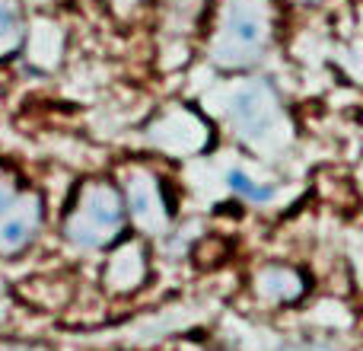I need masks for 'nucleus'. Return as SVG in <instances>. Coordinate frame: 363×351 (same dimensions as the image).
Instances as JSON below:
<instances>
[{"label":"nucleus","instance_id":"7","mask_svg":"<svg viewBox=\"0 0 363 351\" xmlns=\"http://www.w3.org/2000/svg\"><path fill=\"white\" fill-rule=\"evenodd\" d=\"M144 246L140 243H121L118 249L112 252L106 265V281L112 284L115 291H131L144 281L147 275V262H144Z\"/></svg>","mask_w":363,"mask_h":351},{"label":"nucleus","instance_id":"10","mask_svg":"<svg viewBox=\"0 0 363 351\" xmlns=\"http://www.w3.org/2000/svg\"><path fill=\"white\" fill-rule=\"evenodd\" d=\"M23 42V6L19 0H0V58L13 55Z\"/></svg>","mask_w":363,"mask_h":351},{"label":"nucleus","instance_id":"2","mask_svg":"<svg viewBox=\"0 0 363 351\" xmlns=\"http://www.w3.org/2000/svg\"><path fill=\"white\" fill-rule=\"evenodd\" d=\"M125 220H128V207L121 188H115L112 182L102 179L83 182L74 207L64 217V239L74 249L83 252L106 249L121 237Z\"/></svg>","mask_w":363,"mask_h":351},{"label":"nucleus","instance_id":"12","mask_svg":"<svg viewBox=\"0 0 363 351\" xmlns=\"http://www.w3.org/2000/svg\"><path fill=\"white\" fill-rule=\"evenodd\" d=\"M284 351H338L335 345H319V342H303V345H290Z\"/></svg>","mask_w":363,"mask_h":351},{"label":"nucleus","instance_id":"11","mask_svg":"<svg viewBox=\"0 0 363 351\" xmlns=\"http://www.w3.org/2000/svg\"><path fill=\"white\" fill-rule=\"evenodd\" d=\"M19 198V188H16V179H13L10 173L0 170V214L6 211V207L13 205V201Z\"/></svg>","mask_w":363,"mask_h":351},{"label":"nucleus","instance_id":"4","mask_svg":"<svg viewBox=\"0 0 363 351\" xmlns=\"http://www.w3.org/2000/svg\"><path fill=\"white\" fill-rule=\"evenodd\" d=\"M125 207L128 217L140 227L144 233H160L166 227V220L172 217V207L163 195V185L150 170H128L125 176Z\"/></svg>","mask_w":363,"mask_h":351},{"label":"nucleus","instance_id":"5","mask_svg":"<svg viewBox=\"0 0 363 351\" xmlns=\"http://www.w3.org/2000/svg\"><path fill=\"white\" fill-rule=\"evenodd\" d=\"M42 230V198L19 192V198L0 214V256L23 252Z\"/></svg>","mask_w":363,"mask_h":351},{"label":"nucleus","instance_id":"8","mask_svg":"<svg viewBox=\"0 0 363 351\" xmlns=\"http://www.w3.org/2000/svg\"><path fill=\"white\" fill-rule=\"evenodd\" d=\"M255 288L274 303H294L306 291V284L300 271H294L290 265H264L255 278Z\"/></svg>","mask_w":363,"mask_h":351},{"label":"nucleus","instance_id":"6","mask_svg":"<svg viewBox=\"0 0 363 351\" xmlns=\"http://www.w3.org/2000/svg\"><path fill=\"white\" fill-rule=\"evenodd\" d=\"M179 138H182L185 153L201 151L207 141L204 122H201L191 109H172V112H166L160 122H153V144H157L160 151L179 157Z\"/></svg>","mask_w":363,"mask_h":351},{"label":"nucleus","instance_id":"3","mask_svg":"<svg viewBox=\"0 0 363 351\" xmlns=\"http://www.w3.org/2000/svg\"><path fill=\"white\" fill-rule=\"evenodd\" d=\"M226 122L233 134L252 151H271L284 144V106L274 87L264 80L242 83L226 102Z\"/></svg>","mask_w":363,"mask_h":351},{"label":"nucleus","instance_id":"13","mask_svg":"<svg viewBox=\"0 0 363 351\" xmlns=\"http://www.w3.org/2000/svg\"><path fill=\"white\" fill-rule=\"evenodd\" d=\"M296 4H319V0H296Z\"/></svg>","mask_w":363,"mask_h":351},{"label":"nucleus","instance_id":"1","mask_svg":"<svg viewBox=\"0 0 363 351\" xmlns=\"http://www.w3.org/2000/svg\"><path fill=\"white\" fill-rule=\"evenodd\" d=\"M274 38V10L268 0H226L211 45V58L226 70L255 68Z\"/></svg>","mask_w":363,"mask_h":351},{"label":"nucleus","instance_id":"9","mask_svg":"<svg viewBox=\"0 0 363 351\" xmlns=\"http://www.w3.org/2000/svg\"><path fill=\"white\" fill-rule=\"evenodd\" d=\"M226 188H230L236 198H242L245 205H271V201L277 198V188L268 185V182H258L252 179L245 170H239V166H233V170H226Z\"/></svg>","mask_w":363,"mask_h":351}]
</instances>
